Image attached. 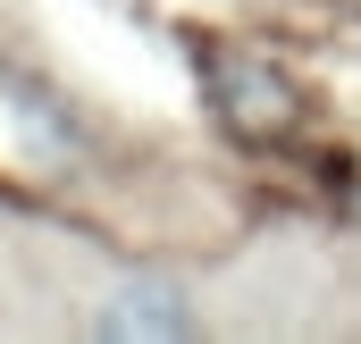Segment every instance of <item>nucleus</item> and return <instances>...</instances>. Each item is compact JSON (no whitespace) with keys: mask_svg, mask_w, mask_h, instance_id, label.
Here are the masks:
<instances>
[{"mask_svg":"<svg viewBox=\"0 0 361 344\" xmlns=\"http://www.w3.org/2000/svg\"><path fill=\"white\" fill-rule=\"evenodd\" d=\"M185 328H193V311H185L177 285H160V277L126 285V294L101 311V336H185Z\"/></svg>","mask_w":361,"mask_h":344,"instance_id":"obj_1","label":"nucleus"}]
</instances>
